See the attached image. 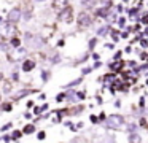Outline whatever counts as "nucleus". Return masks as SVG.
Here are the masks:
<instances>
[{
	"instance_id": "nucleus-15",
	"label": "nucleus",
	"mask_w": 148,
	"mask_h": 143,
	"mask_svg": "<svg viewBox=\"0 0 148 143\" xmlns=\"http://www.w3.org/2000/svg\"><path fill=\"white\" fill-rule=\"evenodd\" d=\"M119 25H121V27L124 25V19H123V18H119Z\"/></svg>"
},
{
	"instance_id": "nucleus-11",
	"label": "nucleus",
	"mask_w": 148,
	"mask_h": 143,
	"mask_svg": "<svg viewBox=\"0 0 148 143\" xmlns=\"http://www.w3.org/2000/svg\"><path fill=\"white\" fill-rule=\"evenodd\" d=\"M19 137H21V132H19V130H14V132L11 133V138H19Z\"/></svg>"
},
{
	"instance_id": "nucleus-18",
	"label": "nucleus",
	"mask_w": 148,
	"mask_h": 143,
	"mask_svg": "<svg viewBox=\"0 0 148 143\" xmlns=\"http://www.w3.org/2000/svg\"><path fill=\"white\" fill-rule=\"evenodd\" d=\"M35 2H45V0H35Z\"/></svg>"
},
{
	"instance_id": "nucleus-10",
	"label": "nucleus",
	"mask_w": 148,
	"mask_h": 143,
	"mask_svg": "<svg viewBox=\"0 0 148 143\" xmlns=\"http://www.w3.org/2000/svg\"><path fill=\"white\" fill-rule=\"evenodd\" d=\"M129 142H140V137H137V133H132L129 137Z\"/></svg>"
},
{
	"instance_id": "nucleus-2",
	"label": "nucleus",
	"mask_w": 148,
	"mask_h": 143,
	"mask_svg": "<svg viewBox=\"0 0 148 143\" xmlns=\"http://www.w3.org/2000/svg\"><path fill=\"white\" fill-rule=\"evenodd\" d=\"M14 34H16V27H14L11 22L0 25V37L2 38H11Z\"/></svg>"
},
{
	"instance_id": "nucleus-14",
	"label": "nucleus",
	"mask_w": 148,
	"mask_h": 143,
	"mask_svg": "<svg viewBox=\"0 0 148 143\" xmlns=\"http://www.w3.org/2000/svg\"><path fill=\"white\" fill-rule=\"evenodd\" d=\"M64 97H65L64 94H59V95H58V100H59V102H61V100H64Z\"/></svg>"
},
{
	"instance_id": "nucleus-9",
	"label": "nucleus",
	"mask_w": 148,
	"mask_h": 143,
	"mask_svg": "<svg viewBox=\"0 0 148 143\" xmlns=\"http://www.w3.org/2000/svg\"><path fill=\"white\" fill-rule=\"evenodd\" d=\"M34 130H35V127H34L32 124H27V126L24 127V133H32Z\"/></svg>"
},
{
	"instance_id": "nucleus-8",
	"label": "nucleus",
	"mask_w": 148,
	"mask_h": 143,
	"mask_svg": "<svg viewBox=\"0 0 148 143\" xmlns=\"http://www.w3.org/2000/svg\"><path fill=\"white\" fill-rule=\"evenodd\" d=\"M108 30H110L108 25H105V27H100V29H99V35H100V37H103V35L108 34Z\"/></svg>"
},
{
	"instance_id": "nucleus-13",
	"label": "nucleus",
	"mask_w": 148,
	"mask_h": 143,
	"mask_svg": "<svg viewBox=\"0 0 148 143\" xmlns=\"http://www.w3.org/2000/svg\"><path fill=\"white\" fill-rule=\"evenodd\" d=\"M43 138H45V132H40L38 133V140H43Z\"/></svg>"
},
{
	"instance_id": "nucleus-3",
	"label": "nucleus",
	"mask_w": 148,
	"mask_h": 143,
	"mask_svg": "<svg viewBox=\"0 0 148 143\" xmlns=\"http://www.w3.org/2000/svg\"><path fill=\"white\" fill-rule=\"evenodd\" d=\"M19 19H21V10H19V8L10 10V13H8V22H11V24H16Z\"/></svg>"
},
{
	"instance_id": "nucleus-1",
	"label": "nucleus",
	"mask_w": 148,
	"mask_h": 143,
	"mask_svg": "<svg viewBox=\"0 0 148 143\" xmlns=\"http://www.w3.org/2000/svg\"><path fill=\"white\" fill-rule=\"evenodd\" d=\"M105 126L108 127V129H121V127L124 126V119H123V116H119V114H112V116L107 118Z\"/></svg>"
},
{
	"instance_id": "nucleus-5",
	"label": "nucleus",
	"mask_w": 148,
	"mask_h": 143,
	"mask_svg": "<svg viewBox=\"0 0 148 143\" xmlns=\"http://www.w3.org/2000/svg\"><path fill=\"white\" fill-rule=\"evenodd\" d=\"M65 6H67V0H53V8H56V10H64Z\"/></svg>"
},
{
	"instance_id": "nucleus-7",
	"label": "nucleus",
	"mask_w": 148,
	"mask_h": 143,
	"mask_svg": "<svg viewBox=\"0 0 148 143\" xmlns=\"http://www.w3.org/2000/svg\"><path fill=\"white\" fill-rule=\"evenodd\" d=\"M34 65H35V64H34L32 60H26V62L23 64V70H24V72H29V70L34 68Z\"/></svg>"
},
{
	"instance_id": "nucleus-6",
	"label": "nucleus",
	"mask_w": 148,
	"mask_h": 143,
	"mask_svg": "<svg viewBox=\"0 0 148 143\" xmlns=\"http://www.w3.org/2000/svg\"><path fill=\"white\" fill-rule=\"evenodd\" d=\"M61 16H59V18H61V21H65V22H70V10H67V6H65L64 10H61Z\"/></svg>"
},
{
	"instance_id": "nucleus-17",
	"label": "nucleus",
	"mask_w": 148,
	"mask_h": 143,
	"mask_svg": "<svg viewBox=\"0 0 148 143\" xmlns=\"http://www.w3.org/2000/svg\"><path fill=\"white\" fill-rule=\"evenodd\" d=\"M7 140H10V138H8V137H2V138H0V142H7Z\"/></svg>"
},
{
	"instance_id": "nucleus-4",
	"label": "nucleus",
	"mask_w": 148,
	"mask_h": 143,
	"mask_svg": "<svg viewBox=\"0 0 148 143\" xmlns=\"http://www.w3.org/2000/svg\"><path fill=\"white\" fill-rule=\"evenodd\" d=\"M78 25L80 27H88V25H91V18L88 13H80L78 14Z\"/></svg>"
},
{
	"instance_id": "nucleus-12",
	"label": "nucleus",
	"mask_w": 148,
	"mask_h": 143,
	"mask_svg": "<svg viewBox=\"0 0 148 143\" xmlns=\"http://www.w3.org/2000/svg\"><path fill=\"white\" fill-rule=\"evenodd\" d=\"M13 46L14 48H19V40H16V38H14V40H13Z\"/></svg>"
},
{
	"instance_id": "nucleus-16",
	"label": "nucleus",
	"mask_w": 148,
	"mask_h": 143,
	"mask_svg": "<svg viewBox=\"0 0 148 143\" xmlns=\"http://www.w3.org/2000/svg\"><path fill=\"white\" fill-rule=\"evenodd\" d=\"M94 44H96V40H91V41H89V46H91V48H92V46H94Z\"/></svg>"
}]
</instances>
